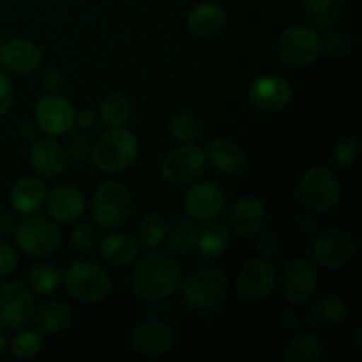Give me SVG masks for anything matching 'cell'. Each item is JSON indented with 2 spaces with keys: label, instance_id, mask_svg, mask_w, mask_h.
Segmentation results:
<instances>
[{
  "label": "cell",
  "instance_id": "obj_15",
  "mask_svg": "<svg viewBox=\"0 0 362 362\" xmlns=\"http://www.w3.org/2000/svg\"><path fill=\"white\" fill-rule=\"evenodd\" d=\"M283 293L293 306H303L313 297L318 286V271L306 258H293L283 271Z\"/></svg>",
  "mask_w": 362,
  "mask_h": 362
},
{
  "label": "cell",
  "instance_id": "obj_32",
  "mask_svg": "<svg viewBox=\"0 0 362 362\" xmlns=\"http://www.w3.org/2000/svg\"><path fill=\"white\" fill-rule=\"evenodd\" d=\"M168 223L161 214H148L138 225L136 239L144 250H156L165 243Z\"/></svg>",
  "mask_w": 362,
  "mask_h": 362
},
{
  "label": "cell",
  "instance_id": "obj_46",
  "mask_svg": "<svg viewBox=\"0 0 362 362\" xmlns=\"http://www.w3.org/2000/svg\"><path fill=\"white\" fill-rule=\"evenodd\" d=\"M303 2L304 7H306L311 14L320 13V11H325L331 6H334V0H303Z\"/></svg>",
  "mask_w": 362,
  "mask_h": 362
},
{
  "label": "cell",
  "instance_id": "obj_8",
  "mask_svg": "<svg viewBox=\"0 0 362 362\" xmlns=\"http://www.w3.org/2000/svg\"><path fill=\"white\" fill-rule=\"evenodd\" d=\"M16 246L28 258L52 257L60 246L59 225L41 216H30L16 226Z\"/></svg>",
  "mask_w": 362,
  "mask_h": 362
},
{
  "label": "cell",
  "instance_id": "obj_1",
  "mask_svg": "<svg viewBox=\"0 0 362 362\" xmlns=\"http://www.w3.org/2000/svg\"><path fill=\"white\" fill-rule=\"evenodd\" d=\"M182 271L175 258L166 253H151L136 264L131 286L140 299L148 303L166 300L179 290Z\"/></svg>",
  "mask_w": 362,
  "mask_h": 362
},
{
  "label": "cell",
  "instance_id": "obj_47",
  "mask_svg": "<svg viewBox=\"0 0 362 362\" xmlns=\"http://www.w3.org/2000/svg\"><path fill=\"white\" fill-rule=\"evenodd\" d=\"M20 138L25 141H34L37 138V126L34 122H25L20 127Z\"/></svg>",
  "mask_w": 362,
  "mask_h": 362
},
{
  "label": "cell",
  "instance_id": "obj_4",
  "mask_svg": "<svg viewBox=\"0 0 362 362\" xmlns=\"http://www.w3.org/2000/svg\"><path fill=\"white\" fill-rule=\"evenodd\" d=\"M66 292L83 304H98L108 297L112 290L110 274L95 262H73L62 276Z\"/></svg>",
  "mask_w": 362,
  "mask_h": 362
},
{
  "label": "cell",
  "instance_id": "obj_14",
  "mask_svg": "<svg viewBox=\"0 0 362 362\" xmlns=\"http://www.w3.org/2000/svg\"><path fill=\"white\" fill-rule=\"evenodd\" d=\"M129 343L138 356L156 359L172 352L175 345V332L166 322L145 320L131 331Z\"/></svg>",
  "mask_w": 362,
  "mask_h": 362
},
{
  "label": "cell",
  "instance_id": "obj_30",
  "mask_svg": "<svg viewBox=\"0 0 362 362\" xmlns=\"http://www.w3.org/2000/svg\"><path fill=\"white\" fill-rule=\"evenodd\" d=\"M198 233H200V230L194 225L193 219H179V221H173L166 228V247L175 257H186V255L194 251Z\"/></svg>",
  "mask_w": 362,
  "mask_h": 362
},
{
  "label": "cell",
  "instance_id": "obj_19",
  "mask_svg": "<svg viewBox=\"0 0 362 362\" xmlns=\"http://www.w3.org/2000/svg\"><path fill=\"white\" fill-rule=\"evenodd\" d=\"M28 159H30L34 172L45 179L60 177L67 168L66 151L53 136L35 138L32 141Z\"/></svg>",
  "mask_w": 362,
  "mask_h": 362
},
{
  "label": "cell",
  "instance_id": "obj_13",
  "mask_svg": "<svg viewBox=\"0 0 362 362\" xmlns=\"http://www.w3.org/2000/svg\"><path fill=\"white\" fill-rule=\"evenodd\" d=\"M35 311L34 296L20 283L0 285V325L9 331H20L32 320Z\"/></svg>",
  "mask_w": 362,
  "mask_h": 362
},
{
  "label": "cell",
  "instance_id": "obj_11",
  "mask_svg": "<svg viewBox=\"0 0 362 362\" xmlns=\"http://www.w3.org/2000/svg\"><path fill=\"white\" fill-rule=\"evenodd\" d=\"M74 106L57 92L42 95L34 106V124L48 136H64L74 126Z\"/></svg>",
  "mask_w": 362,
  "mask_h": 362
},
{
  "label": "cell",
  "instance_id": "obj_38",
  "mask_svg": "<svg viewBox=\"0 0 362 362\" xmlns=\"http://www.w3.org/2000/svg\"><path fill=\"white\" fill-rule=\"evenodd\" d=\"M90 152L92 147L85 134H74V136H71L69 144H67V154L71 156V159H73L74 163L85 165V163L90 159Z\"/></svg>",
  "mask_w": 362,
  "mask_h": 362
},
{
  "label": "cell",
  "instance_id": "obj_45",
  "mask_svg": "<svg viewBox=\"0 0 362 362\" xmlns=\"http://www.w3.org/2000/svg\"><path fill=\"white\" fill-rule=\"evenodd\" d=\"M313 20L318 27H329L331 23H334V20H336L334 6H331L329 9H325V11H320V13H313Z\"/></svg>",
  "mask_w": 362,
  "mask_h": 362
},
{
  "label": "cell",
  "instance_id": "obj_27",
  "mask_svg": "<svg viewBox=\"0 0 362 362\" xmlns=\"http://www.w3.org/2000/svg\"><path fill=\"white\" fill-rule=\"evenodd\" d=\"M230 243H232V233H230V230L225 225L214 223V225H209L204 232L198 233L194 251H197L200 260L211 262L223 257L226 253V250L230 247Z\"/></svg>",
  "mask_w": 362,
  "mask_h": 362
},
{
  "label": "cell",
  "instance_id": "obj_48",
  "mask_svg": "<svg viewBox=\"0 0 362 362\" xmlns=\"http://www.w3.org/2000/svg\"><path fill=\"white\" fill-rule=\"evenodd\" d=\"M7 350V338L2 331H0V356Z\"/></svg>",
  "mask_w": 362,
  "mask_h": 362
},
{
  "label": "cell",
  "instance_id": "obj_41",
  "mask_svg": "<svg viewBox=\"0 0 362 362\" xmlns=\"http://www.w3.org/2000/svg\"><path fill=\"white\" fill-rule=\"evenodd\" d=\"M281 247H283L281 235L276 232L264 233L260 239V243H258V251H260L265 258L278 257V255L281 253Z\"/></svg>",
  "mask_w": 362,
  "mask_h": 362
},
{
  "label": "cell",
  "instance_id": "obj_5",
  "mask_svg": "<svg viewBox=\"0 0 362 362\" xmlns=\"http://www.w3.org/2000/svg\"><path fill=\"white\" fill-rule=\"evenodd\" d=\"M276 53L286 67L304 69L317 62L322 55V39L311 27L292 25L279 34Z\"/></svg>",
  "mask_w": 362,
  "mask_h": 362
},
{
  "label": "cell",
  "instance_id": "obj_10",
  "mask_svg": "<svg viewBox=\"0 0 362 362\" xmlns=\"http://www.w3.org/2000/svg\"><path fill=\"white\" fill-rule=\"evenodd\" d=\"M357 253L356 237L343 228L327 230L313 243V257L320 267L338 271L346 267Z\"/></svg>",
  "mask_w": 362,
  "mask_h": 362
},
{
  "label": "cell",
  "instance_id": "obj_33",
  "mask_svg": "<svg viewBox=\"0 0 362 362\" xmlns=\"http://www.w3.org/2000/svg\"><path fill=\"white\" fill-rule=\"evenodd\" d=\"M99 115L108 127L126 126L131 119V103L122 94H110L99 105Z\"/></svg>",
  "mask_w": 362,
  "mask_h": 362
},
{
  "label": "cell",
  "instance_id": "obj_25",
  "mask_svg": "<svg viewBox=\"0 0 362 362\" xmlns=\"http://www.w3.org/2000/svg\"><path fill=\"white\" fill-rule=\"evenodd\" d=\"M35 327L45 336H59L69 327L73 320V310L64 300H48L34 311Z\"/></svg>",
  "mask_w": 362,
  "mask_h": 362
},
{
  "label": "cell",
  "instance_id": "obj_20",
  "mask_svg": "<svg viewBox=\"0 0 362 362\" xmlns=\"http://www.w3.org/2000/svg\"><path fill=\"white\" fill-rule=\"evenodd\" d=\"M46 212L57 225H73L83 216L85 197L78 187L59 186L46 197Z\"/></svg>",
  "mask_w": 362,
  "mask_h": 362
},
{
  "label": "cell",
  "instance_id": "obj_2",
  "mask_svg": "<svg viewBox=\"0 0 362 362\" xmlns=\"http://www.w3.org/2000/svg\"><path fill=\"white\" fill-rule=\"evenodd\" d=\"M140 152V144L133 131L120 127H108L99 134L92 147L90 159L101 172L120 173L134 165Z\"/></svg>",
  "mask_w": 362,
  "mask_h": 362
},
{
  "label": "cell",
  "instance_id": "obj_17",
  "mask_svg": "<svg viewBox=\"0 0 362 362\" xmlns=\"http://www.w3.org/2000/svg\"><path fill=\"white\" fill-rule=\"evenodd\" d=\"M250 99L258 110L264 112H281L292 103L293 88L283 76L262 74L250 85Z\"/></svg>",
  "mask_w": 362,
  "mask_h": 362
},
{
  "label": "cell",
  "instance_id": "obj_6",
  "mask_svg": "<svg viewBox=\"0 0 362 362\" xmlns=\"http://www.w3.org/2000/svg\"><path fill=\"white\" fill-rule=\"evenodd\" d=\"M182 283V297L193 310H209L225 297L228 276L218 267H200L191 271Z\"/></svg>",
  "mask_w": 362,
  "mask_h": 362
},
{
  "label": "cell",
  "instance_id": "obj_29",
  "mask_svg": "<svg viewBox=\"0 0 362 362\" xmlns=\"http://www.w3.org/2000/svg\"><path fill=\"white\" fill-rule=\"evenodd\" d=\"M322 356H324L322 339L311 331H303L293 336L283 350L285 362H318Z\"/></svg>",
  "mask_w": 362,
  "mask_h": 362
},
{
  "label": "cell",
  "instance_id": "obj_23",
  "mask_svg": "<svg viewBox=\"0 0 362 362\" xmlns=\"http://www.w3.org/2000/svg\"><path fill=\"white\" fill-rule=\"evenodd\" d=\"M46 186L39 177L23 175L9 191L11 207L20 214H34L45 205Z\"/></svg>",
  "mask_w": 362,
  "mask_h": 362
},
{
  "label": "cell",
  "instance_id": "obj_36",
  "mask_svg": "<svg viewBox=\"0 0 362 362\" xmlns=\"http://www.w3.org/2000/svg\"><path fill=\"white\" fill-rule=\"evenodd\" d=\"M361 156V145L356 138L346 136L334 144L331 152V161L339 168H350L357 163Z\"/></svg>",
  "mask_w": 362,
  "mask_h": 362
},
{
  "label": "cell",
  "instance_id": "obj_35",
  "mask_svg": "<svg viewBox=\"0 0 362 362\" xmlns=\"http://www.w3.org/2000/svg\"><path fill=\"white\" fill-rule=\"evenodd\" d=\"M170 136L179 144H194L200 138V124L189 113H177L168 122Z\"/></svg>",
  "mask_w": 362,
  "mask_h": 362
},
{
  "label": "cell",
  "instance_id": "obj_31",
  "mask_svg": "<svg viewBox=\"0 0 362 362\" xmlns=\"http://www.w3.org/2000/svg\"><path fill=\"white\" fill-rule=\"evenodd\" d=\"M27 281L32 292L39 293V296H49L62 286V272L52 264L35 265L28 272Z\"/></svg>",
  "mask_w": 362,
  "mask_h": 362
},
{
  "label": "cell",
  "instance_id": "obj_3",
  "mask_svg": "<svg viewBox=\"0 0 362 362\" xmlns=\"http://www.w3.org/2000/svg\"><path fill=\"white\" fill-rule=\"evenodd\" d=\"M92 219L103 230H115L126 225L133 214V194L126 184L106 180L95 189L90 204Z\"/></svg>",
  "mask_w": 362,
  "mask_h": 362
},
{
  "label": "cell",
  "instance_id": "obj_21",
  "mask_svg": "<svg viewBox=\"0 0 362 362\" xmlns=\"http://www.w3.org/2000/svg\"><path fill=\"white\" fill-rule=\"evenodd\" d=\"M267 209L257 197H243L235 202L230 214V226L239 237H253L264 230Z\"/></svg>",
  "mask_w": 362,
  "mask_h": 362
},
{
  "label": "cell",
  "instance_id": "obj_28",
  "mask_svg": "<svg viewBox=\"0 0 362 362\" xmlns=\"http://www.w3.org/2000/svg\"><path fill=\"white\" fill-rule=\"evenodd\" d=\"M346 315H349V304L343 297L325 296L311 306L308 320L317 327H336L345 322Z\"/></svg>",
  "mask_w": 362,
  "mask_h": 362
},
{
  "label": "cell",
  "instance_id": "obj_39",
  "mask_svg": "<svg viewBox=\"0 0 362 362\" xmlns=\"http://www.w3.org/2000/svg\"><path fill=\"white\" fill-rule=\"evenodd\" d=\"M350 45L341 34L329 35L325 41H322V53H325L331 59H343L349 55Z\"/></svg>",
  "mask_w": 362,
  "mask_h": 362
},
{
  "label": "cell",
  "instance_id": "obj_18",
  "mask_svg": "<svg viewBox=\"0 0 362 362\" xmlns=\"http://www.w3.org/2000/svg\"><path fill=\"white\" fill-rule=\"evenodd\" d=\"M42 52L34 41L25 37L9 39L0 48V66L9 73L23 76L41 66Z\"/></svg>",
  "mask_w": 362,
  "mask_h": 362
},
{
  "label": "cell",
  "instance_id": "obj_34",
  "mask_svg": "<svg viewBox=\"0 0 362 362\" xmlns=\"http://www.w3.org/2000/svg\"><path fill=\"white\" fill-rule=\"evenodd\" d=\"M41 346H42L41 332L30 331V329L20 331L18 334H14L13 339H11V354L20 361L34 359V357L41 352Z\"/></svg>",
  "mask_w": 362,
  "mask_h": 362
},
{
  "label": "cell",
  "instance_id": "obj_24",
  "mask_svg": "<svg viewBox=\"0 0 362 362\" xmlns=\"http://www.w3.org/2000/svg\"><path fill=\"white\" fill-rule=\"evenodd\" d=\"M226 13L219 4L202 2L187 14V30L197 37H209L214 35L225 27Z\"/></svg>",
  "mask_w": 362,
  "mask_h": 362
},
{
  "label": "cell",
  "instance_id": "obj_16",
  "mask_svg": "<svg viewBox=\"0 0 362 362\" xmlns=\"http://www.w3.org/2000/svg\"><path fill=\"white\" fill-rule=\"evenodd\" d=\"M225 209V193L214 182H197L184 197V211L198 223L216 221Z\"/></svg>",
  "mask_w": 362,
  "mask_h": 362
},
{
  "label": "cell",
  "instance_id": "obj_7",
  "mask_svg": "<svg viewBox=\"0 0 362 362\" xmlns=\"http://www.w3.org/2000/svg\"><path fill=\"white\" fill-rule=\"evenodd\" d=\"M207 156L202 147L194 144H180L163 156L159 163V175L172 186L193 184L205 170Z\"/></svg>",
  "mask_w": 362,
  "mask_h": 362
},
{
  "label": "cell",
  "instance_id": "obj_42",
  "mask_svg": "<svg viewBox=\"0 0 362 362\" xmlns=\"http://www.w3.org/2000/svg\"><path fill=\"white\" fill-rule=\"evenodd\" d=\"M13 103H14L13 83H11L9 76L0 69V117L9 113V110L13 108Z\"/></svg>",
  "mask_w": 362,
  "mask_h": 362
},
{
  "label": "cell",
  "instance_id": "obj_26",
  "mask_svg": "<svg viewBox=\"0 0 362 362\" xmlns=\"http://www.w3.org/2000/svg\"><path fill=\"white\" fill-rule=\"evenodd\" d=\"M101 258L115 267H127L134 264L138 257V244L133 237L126 233L110 232L99 243Z\"/></svg>",
  "mask_w": 362,
  "mask_h": 362
},
{
  "label": "cell",
  "instance_id": "obj_9",
  "mask_svg": "<svg viewBox=\"0 0 362 362\" xmlns=\"http://www.w3.org/2000/svg\"><path fill=\"white\" fill-rule=\"evenodd\" d=\"M300 200L317 212H329L338 205L341 187L336 173L327 166H313L300 179Z\"/></svg>",
  "mask_w": 362,
  "mask_h": 362
},
{
  "label": "cell",
  "instance_id": "obj_49",
  "mask_svg": "<svg viewBox=\"0 0 362 362\" xmlns=\"http://www.w3.org/2000/svg\"><path fill=\"white\" fill-rule=\"evenodd\" d=\"M356 339H357V350H359V352H362V327H361V325H359V327H357Z\"/></svg>",
  "mask_w": 362,
  "mask_h": 362
},
{
  "label": "cell",
  "instance_id": "obj_44",
  "mask_svg": "<svg viewBox=\"0 0 362 362\" xmlns=\"http://www.w3.org/2000/svg\"><path fill=\"white\" fill-rule=\"evenodd\" d=\"M74 124H78L81 129H90L98 124V113L92 108H81L74 117Z\"/></svg>",
  "mask_w": 362,
  "mask_h": 362
},
{
  "label": "cell",
  "instance_id": "obj_22",
  "mask_svg": "<svg viewBox=\"0 0 362 362\" xmlns=\"http://www.w3.org/2000/svg\"><path fill=\"white\" fill-rule=\"evenodd\" d=\"M205 156H207L212 168L223 175H240L247 166L246 151L230 138L221 136L212 140Z\"/></svg>",
  "mask_w": 362,
  "mask_h": 362
},
{
  "label": "cell",
  "instance_id": "obj_37",
  "mask_svg": "<svg viewBox=\"0 0 362 362\" xmlns=\"http://www.w3.org/2000/svg\"><path fill=\"white\" fill-rule=\"evenodd\" d=\"M95 243H98V232H95L92 223L85 221L76 225L73 235H71V244H73L74 250L80 251V253H88L95 246Z\"/></svg>",
  "mask_w": 362,
  "mask_h": 362
},
{
  "label": "cell",
  "instance_id": "obj_43",
  "mask_svg": "<svg viewBox=\"0 0 362 362\" xmlns=\"http://www.w3.org/2000/svg\"><path fill=\"white\" fill-rule=\"evenodd\" d=\"M64 74L59 67H48V69L42 73V85L48 92H59L64 87Z\"/></svg>",
  "mask_w": 362,
  "mask_h": 362
},
{
  "label": "cell",
  "instance_id": "obj_12",
  "mask_svg": "<svg viewBox=\"0 0 362 362\" xmlns=\"http://www.w3.org/2000/svg\"><path fill=\"white\" fill-rule=\"evenodd\" d=\"M278 285V272L267 260H251L235 278V292L246 303H260L272 296Z\"/></svg>",
  "mask_w": 362,
  "mask_h": 362
},
{
  "label": "cell",
  "instance_id": "obj_40",
  "mask_svg": "<svg viewBox=\"0 0 362 362\" xmlns=\"http://www.w3.org/2000/svg\"><path fill=\"white\" fill-rule=\"evenodd\" d=\"M18 255L14 247L4 239H0V278L9 276L16 269Z\"/></svg>",
  "mask_w": 362,
  "mask_h": 362
}]
</instances>
